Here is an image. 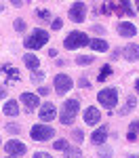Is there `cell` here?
Here are the masks:
<instances>
[{
  "instance_id": "obj_21",
  "label": "cell",
  "mask_w": 139,
  "mask_h": 158,
  "mask_svg": "<svg viewBox=\"0 0 139 158\" xmlns=\"http://www.w3.org/2000/svg\"><path fill=\"white\" fill-rule=\"evenodd\" d=\"M2 72H6L9 80H13V82L19 78V70H15V68H11V65H2Z\"/></svg>"
},
{
  "instance_id": "obj_24",
  "label": "cell",
  "mask_w": 139,
  "mask_h": 158,
  "mask_svg": "<svg viewBox=\"0 0 139 158\" xmlns=\"http://www.w3.org/2000/svg\"><path fill=\"white\" fill-rule=\"evenodd\" d=\"M93 59H95V57H91V55H78V57H76V63H78V65H91Z\"/></svg>"
},
{
  "instance_id": "obj_19",
  "label": "cell",
  "mask_w": 139,
  "mask_h": 158,
  "mask_svg": "<svg viewBox=\"0 0 139 158\" xmlns=\"http://www.w3.org/2000/svg\"><path fill=\"white\" fill-rule=\"evenodd\" d=\"M139 135V120H133L129 124V133H126V141H135Z\"/></svg>"
},
{
  "instance_id": "obj_28",
  "label": "cell",
  "mask_w": 139,
  "mask_h": 158,
  "mask_svg": "<svg viewBox=\"0 0 139 158\" xmlns=\"http://www.w3.org/2000/svg\"><path fill=\"white\" fill-rule=\"evenodd\" d=\"M67 146H70V143H67V139H57V141L53 143V148H55V150H65Z\"/></svg>"
},
{
  "instance_id": "obj_42",
  "label": "cell",
  "mask_w": 139,
  "mask_h": 158,
  "mask_svg": "<svg viewBox=\"0 0 139 158\" xmlns=\"http://www.w3.org/2000/svg\"><path fill=\"white\" fill-rule=\"evenodd\" d=\"M2 9H4V6H2V2H0V13H2Z\"/></svg>"
},
{
  "instance_id": "obj_38",
  "label": "cell",
  "mask_w": 139,
  "mask_h": 158,
  "mask_svg": "<svg viewBox=\"0 0 139 158\" xmlns=\"http://www.w3.org/2000/svg\"><path fill=\"white\" fill-rule=\"evenodd\" d=\"M49 57H57V51H55V49H49Z\"/></svg>"
},
{
  "instance_id": "obj_44",
  "label": "cell",
  "mask_w": 139,
  "mask_h": 158,
  "mask_svg": "<svg viewBox=\"0 0 139 158\" xmlns=\"http://www.w3.org/2000/svg\"><path fill=\"white\" fill-rule=\"evenodd\" d=\"M6 158H15V156H6Z\"/></svg>"
},
{
  "instance_id": "obj_10",
  "label": "cell",
  "mask_w": 139,
  "mask_h": 158,
  "mask_svg": "<svg viewBox=\"0 0 139 158\" xmlns=\"http://www.w3.org/2000/svg\"><path fill=\"white\" fill-rule=\"evenodd\" d=\"M84 124L87 127H93V124H99V120H101V112L97 108H93V106H88L87 110H84Z\"/></svg>"
},
{
  "instance_id": "obj_14",
  "label": "cell",
  "mask_w": 139,
  "mask_h": 158,
  "mask_svg": "<svg viewBox=\"0 0 139 158\" xmlns=\"http://www.w3.org/2000/svg\"><path fill=\"white\" fill-rule=\"evenodd\" d=\"M122 57L126 61H139V44H129L122 49Z\"/></svg>"
},
{
  "instance_id": "obj_5",
  "label": "cell",
  "mask_w": 139,
  "mask_h": 158,
  "mask_svg": "<svg viewBox=\"0 0 139 158\" xmlns=\"http://www.w3.org/2000/svg\"><path fill=\"white\" fill-rule=\"evenodd\" d=\"M53 135H55V129L49 124H34L30 131V137L34 141H49V139H53Z\"/></svg>"
},
{
  "instance_id": "obj_2",
  "label": "cell",
  "mask_w": 139,
  "mask_h": 158,
  "mask_svg": "<svg viewBox=\"0 0 139 158\" xmlns=\"http://www.w3.org/2000/svg\"><path fill=\"white\" fill-rule=\"evenodd\" d=\"M47 42H49V32L38 27V30H34V32L23 40V47L25 49H36L38 51V49H42Z\"/></svg>"
},
{
  "instance_id": "obj_7",
  "label": "cell",
  "mask_w": 139,
  "mask_h": 158,
  "mask_svg": "<svg viewBox=\"0 0 139 158\" xmlns=\"http://www.w3.org/2000/svg\"><path fill=\"white\" fill-rule=\"evenodd\" d=\"M72 86H74V82H72V78L67 74H57L55 76V91H57V95H65Z\"/></svg>"
},
{
  "instance_id": "obj_35",
  "label": "cell",
  "mask_w": 139,
  "mask_h": 158,
  "mask_svg": "<svg viewBox=\"0 0 139 158\" xmlns=\"http://www.w3.org/2000/svg\"><path fill=\"white\" fill-rule=\"evenodd\" d=\"M93 30H95L97 34H105V27H101V25H93Z\"/></svg>"
},
{
  "instance_id": "obj_23",
  "label": "cell",
  "mask_w": 139,
  "mask_h": 158,
  "mask_svg": "<svg viewBox=\"0 0 139 158\" xmlns=\"http://www.w3.org/2000/svg\"><path fill=\"white\" fill-rule=\"evenodd\" d=\"M44 78H47V74L42 72V70H36V72H34L32 76H30V80H32L34 85H40V82H42Z\"/></svg>"
},
{
  "instance_id": "obj_3",
  "label": "cell",
  "mask_w": 139,
  "mask_h": 158,
  "mask_svg": "<svg viewBox=\"0 0 139 158\" xmlns=\"http://www.w3.org/2000/svg\"><path fill=\"white\" fill-rule=\"evenodd\" d=\"M88 42H91V38L84 32H70L63 40V47L67 51H74V49H80V47H87Z\"/></svg>"
},
{
  "instance_id": "obj_18",
  "label": "cell",
  "mask_w": 139,
  "mask_h": 158,
  "mask_svg": "<svg viewBox=\"0 0 139 158\" xmlns=\"http://www.w3.org/2000/svg\"><path fill=\"white\" fill-rule=\"evenodd\" d=\"M135 106H137V97H133V95H131V97H126L125 106L120 108V116H126L129 112H133V108H135Z\"/></svg>"
},
{
  "instance_id": "obj_4",
  "label": "cell",
  "mask_w": 139,
  "mask_h": 158,
  "mask_svg": "<svg viewBox=\"0 0 139 158\" xmlns=\"http://www.w3.org/2000/svg\"><path fill=\"white\" fill-rule=\"evenodd\" d=\"M97 101H99L103 108H116V103H118V89L108 86V89L99 91L97 93Z\"/></svg>"
},
{
  "instance_id": "obj_20",
  "label": "cell",
  "mask_w": 139,
  "mask_h": 158,
  "mask_svg": "<svg viewBox=\"0 0 139 158\" xmlns=\"http://www.w3.org/2000/svg\"><path fill=\"white\" fill-rule=\"evenodd\" d=\"M63 156L65 158H82V152H80V148L67 146L65 150H63Z\"/></svg>"
},
{
  "instance_id": "obj_9",
  "label": "cell",
  "mask_w": 139,
  "mask_h": 158,
  "mask_svg": "<svg viewBox=\"0 0 139 158\" xmlns=\"http://www.w3.org/2000/svg\"><path fill=\"white\" fill-rule=\"evenodd\" d=\"M38 116H40V120H42V122L55 120V116H57V108H55L51 101H47V103H42V106L38 108Z\"/></svg>"
},
{
  "instance_id": "obj_40",
  "label": "cell",
  "mask_w": 139,
  "mask_h": 158,
  "mask_svg": "<svg viewBox=\"0 0 139 158\" xmlns=\"http://www.w3.org/2000/svg\"><path fill=\"white\" fill-rule=\"evenodd\" d=\"M135 91H137V95H139V80H135Z\"/></svg>"
},
{
  "instance_id": "obj_33",
  "label": "cell",
  "mask_w": 139,
  "mask_h": 158,
  "mask_svg": "<svg viewBox=\"0 0 139 158\" xmlns=\"http://www.w3.org/2000/svg\"><path fill=\"white\" fill-rule=\"evenodd\" d=\"M34 158H53L49 154V152H36V154H34Z\"/></svg>"
},
{
  "instance_id": "obj_43",
  "label": "cell",
  "mask_w": 139,
  "mask_h": 158,
  "mask_svg": "<svg viewBox=\"0 0 139 158\" xmlns=\"http://www.w3.org/2000/svg\"><path fill=\"white\" fill-rule=\"evenodd\" d=\"M135 6H137V11H139V2H137V4H135Z\"/></svg>"
},
{
  "instance_id": "obj_45",
  "label": "cell",
  "mask_w": 139,
  "mask_h": 158,
  "mask_svg": "<svg viewBox=\"0 0 139 158\" xmlns=\"http://www.w3.org/2000/svg\"><path fill=\"white\" fill-rule=\"evenodd\" d=\"M0 146H2V139H0Z\"/></svg>"
},
{
  "instance_id": "obj_31",
  "label": "cell",
  "mask_w": 139,
  "mask_h": 158,
  "mask_svg": "<svg viewBox=\"0 0 139 158\" xmlns=\"http://www.w3.org/2000/svg\"><path fill=\"white\" fill-rule=\"evenodd\" d=\"M36 17H40V19H51V13L49 11H36Z\"/></svg>"
},
{
  "instance_id": "obj_13",
  "label": "cell",
  "mask_w": 139,
  "mask_h": 158,
  "mask_svg": "<svg viewBox=\"0 0 139 158\" xmlns=\"http://www.w3.org/2000/svg\"><path fill=\"white\" fill-rule=\"evenodd\" d=\"M108 139V127L103 124V127H99L95 133L91 135V143L93 146H103V141Z\"/></svg>"
},
{
  "instance_id": "obj_12",
  "label": "cell",
  "mask_w": 139,
  "mask_h": 158,
  "mask_svg": "<svg viewBox=\"0 0 139 158\" xmlns=\"http://www.w3.org/2000/svg\"><path fill=\"white\" fill-rule=\"evenodd\" d=\"M21 103H23L30 112H34L36 108H40V99H38L34 93H21Z\"/></svg>"
},
{
  "instance_id": "obj_11",
  "label": "cell",
  "mask_w": 139,
  "mask_h": 158,
  "mask_svg": "<svg viewBox=\"0 0 139 158\" xmlns=\"http://www.w3.org/2000/svg\"><path fill=\"white\" fill-rule=\"evenodd\" d=\"M116 30H118L120 36H125V38L137 36V27H135V23H131V21H120V23L116 25Z\"/></svg>"
},
{
  "instance_id": "obj_22",
  "label": "cell",
  "mask_w": 139,
  "mask_h": 158,
  "mask_svg": "<svg viewBox=\"0 0 139 158\" xmlns=\"http://www.w3.org/2000/svg\"><path fill=\"white\" fill-rule=\"evenodd\" d=\"M110 76H112V65H103V68L99 70V76H97V80H99V82H103V80H108Z\"/></svg>"
},
{
  "instance_id": "obj_34",
  "label": "cell",
  "mask_w": 139,
  "mask_h": 158,
  "mask_svg": "<svg viewBox=\"0 0 139 158\" xmlns=\"http://www.w3.org/2000/svg\"><path fill=\"white\" fill-rule=\"evenodd\" d=\"M72 137H74L76 141H82V131H74V133H72Z\"/></svg>"
},
{
  "instance_id": "obj_27",
  "label": "cell",
  "mask_w": 139,
  "mask_h": 158,
  "mask_svg": "<svg viewBox=\"0 0 139 158\" xmlns=\"http://www.w3.org/2000/svg\"><path fill=\"white\" fill-rule=\"evenodd\" d=\"M13 27H15V32H23L25 30V21L23 19H15V21H13Z\"/></svg>"
},
{
  "instance_id": "obj_39",
  "label": "cell",
  "mask_w": 139,
  "mask_h": 158,
  "mask_svg": "<svg viewBox=\"0 0 139 158\" xmlns=\"http://www.w3.org/2000/svg\"><path fill=\"white\" fill-rule=\"evenodd\" d=\"M4 95H6V91H4V89H2V86H0V99L4 97Z\"/></svg>"
},
{
  "instance_id": "obj_8",
  "label": "cell",
  "mask_w": 139,
  "mask_h": 158,
  "mask_svg": "<svg viewBox=\"0 0 139 158\" xmlns=\"http://www.w3.org/2000/svg\"><path fill=\"white\" fill-rule=\"evenodd\" d=\"M4 152L9 154V156H23L25 152H27V148H25V143H21V141H17V139H11V141H6L4 143Z\"/></svg>"
},
{
  "instance_id": "obj_32",
  "label": "cell",
  "mask_w": 139,
  "mask_h": 158,
  "mask_svg": "<svg viewBox=\"0 0 139 158\" xmlns=\"http://www.w3.org/2000/svg\"><path fill=\"white\" fill-rule=\"evenodd\" d=\"M6 131H11V133H19V127H17L15 122H9V124H6Z\"/></svg>"
},
{
  "instance_id": "obj_15",
  "label": "cell",
  "mask_w": 139,
  "mask_h": 158,
  "mask_svg": "<svg viewBox=\"0 0 139 158\" xmlns=\"http://www.w3.org/2000/svg\"><path fill=\"white\" fill-rule=\"evenodd\" d=\"M88 47L93 51H97V53H105V51L110 49V47H108V40H103V38H91Z\"/></svg>"
},
{
  "instance_id": "obj_6",
  "label": "cell",
  "mask_w": 139,
  "mask_h": 158,
  "mask_svg": "<svg viewBox=\"0 0 139 158\" xmlns=\"http://www.w3.org/2000/svg\"><path fill=\"white\" fill-rule=\"evenodd\" d=\"M70 19H72L74 23H82V21L87 19V4H84V2H74V4L70 6Z\"/></svg>"
},
{
  "instance_id": "obj_36",
  "label": "cell",
  "mask_w": 139,
  "mask_h": 158,
  "mask_svg": "<svg viewBox=\"0 0 139 158\" xmlns=\"http://www.w3.org/2000/svg\"><path fill=\"white\" fill-rule=\"evenodd\" d=\"M38 93H40V95H49L51 91L47 89V86H40V89H38Z\"/></svg>"
},
{
  "instance_id": "obj_41",
  "label": "cell",
  "mask_w": 139,
  "mask_h": 158,
  "mask_svg": "<svg viewBox=\"0 0 139 158\" xmlns=\"http://www.w3.org/2000/svg\"><path fill=\"white\" fill-rule=\"evenodd\" d=\"M129 158H139V156H137V154H131V156H129Z\"/></svg>"
},
{
  "instance_id": "obj_26",
  "label": "cell",
  "mask_w": 139,
  "mask_h": 158,
  "mask_svg": "<svg viewBox=\"0 0 139 158\" xmlns=\"http://www.w3.org/2000/svg\"><path fill=\"white\" fill-rule=\"evenodd\" d=\"M99 158H112V148L110 146H99Z\"/></svg>"
},
{
  "instance_id": "obj_16",
  "label": "cell",
  "mask_w": 139,
  "mask_h": 158,
  "mask_svg": "<svg viewBox=\"0 0 139 158\" xmlns=\"http://www.w3.org/2000/svg\"><path fill=\"white\" fill-rule=\"evenodd\" d=\"M23 63H25V68H30L32 72H36L38 65H40V61H38V57L34 55V53H25L23 55Z\"/></svg>"
},
{
  "instance_id": "obj_17",
  "label": "cell",
  "mask_w": 139,
  "mask_h": 158,
  "mask_svg": "<svg viewBox=\"0 0 139 158\" xmlns=\"http://www.w3.org/2000/svg\"><path fill=\"white\" fill-rule=\"evenodd\" d=\"M2 112H4L6 116H17V114H19V103H17L15 99H9V101L4 103Z\"/></svg>"
},
{
  "instance_id": "obj_30",
  "label": "cell",
  "mask_w": 139,
  "mask_h": 158,
  "mask_svg": "<svg viewBox=\"0 0 139 158\" xmlns=\"http://www.w3.org/2000/svg\"><path fill=\"white\" fill-rule=\"evenodd\" d=\"M78 86H80V89H88V86H91L88 78H80V80H78Z\"/></svg>"
},
{
  "instance_id": "obj_37",
  "label": "cell",
  "mask_w": 139,
  "mask_h": 158,
  "mask_svg": "<svg viewBox=\"0 0 139 158\" xmlns=\"http://www.w3.org/2000/svg\"><path fill=\"white\" fill-rule=\"evenodd\" d=\"M120 53H122V51H120V49H116V51L112 53V59H120Z\"/></svg>"
},
{
  "instance_id": "obj_25",
  "label": "cell",
  "mask_w": 139,
  "mask_h": 158,
  "mask_svg": "<svg viewBox=\"0 0 139 158\" xmlns=\"http://www.w3.org/2000/svg\"><path fill=\"white\" fill-rule=\"evenodd\" d=\"M120 11L125 13V15H135V9H133V4L131 2H120Z\"/></svg>"
},
{
  "instance_id": "obj_29",
  "label": "cell",
  "mask_w": 139,
  "mask_h": 158,
  "mask_svg": "<svg viewBox=\"0 0 139 158\" xmlns=\"http://www.w3.org/2000/svg\"><path fill=\"white\" fill-rule=\"evenodd\" d=\"M61 25H63V21L59 17H55V19L51 21V27H53V30H61Z\"/></svg>"
},
{
  "instance_id": "obj_1",
  "label": "cell",
  "mask_w": 139,
  "mask_h": 158,
  "mask_svg": "<svg viewBox=\"0 0 139 158\" xmlns=\"http://www.w3.org/2000/svg\"><path fill=\"white\" fill-rule=\"evenodd\" d=\"M78 108H80V101H78V99H65L63 106H61V114H59L61 124L70 127V124L76 120V116H78Z\"/></svg>"
}]
</instances>
